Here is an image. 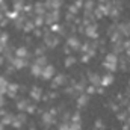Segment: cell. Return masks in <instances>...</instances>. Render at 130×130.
<instances>
[{
    "label": "cell",
    "mask_w": 130,
    "mask_h": 130,
    "mask_svg": "<svg viewBox=\"0 0 130 130\" xmlns=\"http://www.w3.org/2000/svg\"><path fill=\"white\" fill-rule=\"evenodd\" d=\"M17 58H29V52H27V48L26 47H18L17 50H15V53H14Z\"/></svg>",
    "instance_id": "4fadbf2b"
},
{
    "label": "cell",
    "mask_w": 130,
    "mask_h": 130,
    "mask_svg": "<svg viewBox=\"0 0 130 130\" xmlns=\"http://www.w3.org/2000/svg\"><path fill=\"white\" fill-rule=\"evenodd\" d=\"M5 45H6V44H5V42H2V41H0V53H2V52H3V50H5Z\"/></svg>",
    "instance_id": "f546056e"
},
{
    "label": "cell",
    "mask_w": 130,
    "mask_h": 130,
    "mask_svg": "<svg viewBox=\"0 0 130 130\" xmlns=\"http://www.w3.org/2000/svg\"><path fill=\"white\" fill-rule=\"evenodd\" d=\"M24 0H14V11H20V9H24Z\"/></svg>",
    "instance_id": "44dd1931"
},
{
    "label": "cell",
    "mask_w": 130,
    "mask_h": 130,
    "mask_svg": "<svg viewBox=\"0 0 130 130\" xmlns=\"http://www.w3.org/2000/svg\"><path fill=\"white\" fill-rule=\"evenodd\" d=\"M73 121H80V115L79 113H74L73 115Z\"/></svg>",
    "instance_id": "f1b7e54d"
},
{
    "label": "cell",
    "mask_w": 130,
    "mask_h": 130,
    "mask_svg": "<svg viewBox=\"0 0 130 130\" xmlns=\"http://www.w3.org/2000/svg\"><path fill=\"white\" fill-rule=\"evenodd\" d=\"M104 68L109 70L110 73L118 68V56H117L115 53H109V55L106 56V59H104Z\"/></svg>",
    "instance_id": "6da1fadb"
},
{
    "label": "cell",
    "mask_w": 130,
    "mask_h": 130,
    "mask_svg": "<svg viewBox=\"0 0 130 130\" xmlns=\"http://www.w3.org/2000/svg\"><path fill=\"white\" fill-rule=\"evenodd\" d=\"M33 27H35V23H32V21H29V23L24 24V30H27V32L33 30Z\"/></svg>",
    "instance_id": "484cf974"
},
{
    "label": "cell",
    "mask_w": 130,
    "mask_h": 130,
    "mask_svg": "<svg viewBox=\"0 0 130 130\" xmlns=\"http://www.w3.org/2000/svg\"><path fill=\"white\" fill-rule=\"evenodd\" d=\"M24 121H26V115H24V113H17V117H14L12 126H14V127H20Z\"/></svg>",
    "instance_id": "30bf717a"
},
{
    "label": "cell",
    "mask_w": 130,
    "mask_h": 130,
    "mask_svg": "<svg viewBox=\"0 0 130 130\" xmlns=\"http://www.w3.org/2000/svg\"><path fill=\"white\" fill-rule=\"evenodd\" d=\"M44 12H45V3H41V2L35 3V14L36 15H44Z\"/></svg>",
    "instance_id": "2e32d148"
},
{
    "label": "cell",
    "mask_w": 130,
    "mask_h": 130,
    "mask_svg": "<svg viewBox=\"0 0 130 130\" xmlns=\"http://www.w3.org/2000/svg\"><path fill=\"white\" fill-rule=\"evenodd\" d=\"M44 42H45V45L48 48H55L59 44V36L55 35V33H52V32H47L44 35Z\"/></svg>",
    "instance_id": "7a4b0ae2"
},
{
    "label": "cell",
    "mask_w": 130,
    "mask_h": 130,
    "mask_svg": "<svg viewBox=\"0 0 130 130\" xmlns=\"http://www.w3.org/2000/svg\"><path fill=\"white\" fill-rule=\"evenodd\" d=\"M76 62H77V59H76L74 56H70V58L65 59V65H67V67H71V65L76 64Z\"/></svg>",
    "instance_id": "cb8c5ba5"
},
{
    "label": "cell",
    "mask_w": 130,
    "mask_h": 130,
    "mask_svg": "<svg viewBox=\"0 0 130 130\" xmlns=\"http://www.w3.org/2000/svg\"><path fill=\"white\" fill-rule=\"evenodd\" d=\"M11 62H12V67H14L15 70H21V68H24V67L27 65V59H26V58H17V56H15Z\"/></svg>",
    "instance_id": "8992f818"
},
{
    "label": "cell",
    "mask_w": 130,
    "mask_h": 130,
    "mask_svg": "<svg viewBox=\"0 0 130 130\" xmlns=\"http://www.w3.org/2000/svg\"><path fill=\"white\" fill-rule=\"evenodd\" d=\"M113 82V74L112 73H107V74H104L103 77H101V86H107V85H110Z\"/></svg>",
    "instance_id": "5bb4252c"
},
{
    "label": "cell",
    "mask_w": 130,
    "mask_h": 130,
    "mask_svg": "<svg viewBox=\"0 0 130 130\" xmlns=\"http://www.w3.org/2000/svg\"><path fill=\"white\" fill-rule=\"evenodd\" d=\"M88 80L92 86H101V77L95 73H89L88 74Z\"/></svg>",
    "instance_id": "52a82bcc"
},
{
    "label": "cell",
    "mask_w": 130,
    "mask_h": 130,
    "mask_svg": "<svg viewBox=\"0 0 130 130\" xmlns=\"http://www.w3.org/2000/svg\"><path fill=\"white\" fill-rule=\"evenodd\" d=\"M29 104H30V101H29V100H21V101H18V104H17V107H18L20 110H26Z\"/></svg>",
    "instance_id": "ffe728a7"
},
{
    "label": "cell",
    "mask_w": 130,
    "mask_h": 130,
    "mask_svg": "<svg viewBox=\"0 0 130 130\" xmlns=\"http://www.w3.org/2000/svg\"><path fill=\"white\" fill-rule=\"evenodd\" d=\"M101 2H104V0H101Z\"/></svg>",
    "instance_id": "4dcf8cb0"
},
{
    "label": "cell",
    "mask_w": 130,
    "mask_h": 130,
    "mask_svg": "<svg viewBox=\"0 0 130 130\" xmlns=\"http://www.w3.org/2000/svg\"><path fill=\"white\" fill-rule=\"evenodd\" d=\"M44 23V15H36L35 18V26H41Z\"/></svg>",
    "instance_id": "d4e9b609"
},
{
    "label": "cell",
    "mask_w": 130,
    "mask_h": 130,
    "mask_svg": "<svg viewBox=\"0 0 130 130\" xmlns=\"http://www.w3.org/2000/svg\"><path fill=\"white\" fill-rule=\"evenodd\" d=\"M42 68H44V67H39V65H36L35 62H33L32 67H30V71H32L33 76H39V77H41V74H42Z\"/></svg>",
    "instance_id": "ac0fdd59"
},
{
    "label": "cell",
    "mask_w": 130,
    "mask_h": 130,
    "mask_svg": "<svg viewBox=\"0 0 130 130\" xmlns=\"http://www.w3.org/2000/svg\"><path fill=\"white\" fill-rule=\"evenodd\" d=\"M94 91H95V86H92V85H91V86H88V88H86V92H88V94H92V92H94Z\"/></svg>",
    "instance_id": "83f0119b"
},
{
    "label": "cell",
    "mask_w": 130,
    "mask_h": 130,
    "mask_svg": "<svg viewBox=\"0 0 130 130\" xmlns=\"http://www.w3.org/2000/svg\"><path fill=\"white\" fill-rule=\"evenodd\" d=\"M17 92H18V85L17 83H9L8 85V91H6V94L9 95V97H17Z\"/></svg>",
    "instance_id": "8fae6325"
},
{
    "label": "cell",
    "mask_w": 130,
    "mask_h": 130,
    "mask_svg": "<svg viewBox=\"0 0 130 130\" xmlns=\"http://www.w3.org/2000/svg\"><path fill=\"white\" fill-rule=\"evenodd\" d=\"M55 115H56V110H50V112L42 113V123L45 126H53L55 124Z\"/></svg>",
    "instance_id": "277c9868"
},
{
    "label": "cell",
    "mask_w": 130,
    "mask_h": 130,
    "mask_svg": "<svg viewBox=\"0 0 130 130\" xmlns=\"http://www.w3.org/2000/svg\"><path fill=\"white\" fill-rule=\"evenodd\" d=\"M12 121H14L12 113H9V112H2V124H3V126H8V124H11Z\"/></svg>",
    "instance_id": "7c38bea8"
},
{
    "label": "cell",
    "mask_w": 130,
    "mask_h": 130,
    "mask_svg": "<svg viewBox=\"0 0 130 130\" xmlns=\"http://www.w3.org/2000/svg\"><path fill=\"white\" fill-rule=\"evenodd\" d=\"M59 20V12H58V9H53L52 12H48L47 15H44V23H47V24H53V23H56Z\"/></svg>",
    "instance_id": "3957f363"
},
{
    "label": "cell",
    "mask_w": 130,
    "mask_h": 130,
    "mask_svg": "<svg viewBox=\"0 0 130 130\" xmlns=\"http://www.w3.org/2000/svg\"><path fill=\"white\" fill-rule=\"evenodd\" d=\"M53 74H55V67L47 64L44 68H42V74H41V77H42V79H45V80H48V79H52V77H53Z\"/></svg>",
    "instance_id": "5b68a950"
},
{
    "label": "cell",
    "mask_w": 130,
    "mask_h": 130,
    "mask_svg": "<svg viewBox=\"0 0 130 130\" xmlns=\"http://www.w3.org/2000/svg\"><path fill=\"white\" fill-rule=\"evenodd\" d=\"M86 35L88 36H91V38H97V26L95 24H88V27H86Z\"/></svg>",
    "instance_id": "9a60e30c"
},
{
    "label": "cell",
    "mask_w": 130,
    "mask_h": 130,
    "mask_svg": "<svg viewBox=\"0 0 130 130\" xmlns=\"http://www.w3.org/2000/svg\"><path fill=\"white\" fill-rule=\"evenodd\" d=\"M30 97L33 98V100H41V89L39 88H32V91H30Z\"/></svg>",
    "instance_id": "d6986e66"
},
{
    "label": "cell",
    "mask_w": 130,
    "mask_h": 130,
    "mask_svg": "<svg viewBox=\"0 0 130 130\" xmlns=\"http://www.w3.org/2000/svg\"><path fill=\"white\" fill-rule=\"evenodd\" d=\"M35 64L39 65V67H45V65H47V59H45V56H38V58L35 59Z\"/></svg>",
    "instance_id": "7402d4cb"
},
{
    "label": "cell",
    "mask_w": 130,
    "mask_h": 130,
    "mask_svg": "<svg viewBox=\"0 0 130 130\" xmlns=\"http://www.w3.org/2000/svg\"><path fill=\"white\" fill-rule=\"evenodd\" d=\"M65 82H67V77H65L64 74H58V76L53 79V82H52V88L62 86V85H65Z\"/></svg>",
    "instance_id": "ba28073f"
},
{
    "label": "cell",
    "mask_w": 130,
    "mask_h": 130,
    "mask_svg": "<svg viewBox=\"0 0 130 130\" xmlns=\"http://www.w3.org/2000/svg\"><path fill=\"white\" fill-rule=\"evenodd\" d=\"M67 45H68V47H71L73 50H79V48H80V39H79V38H76V36H71V38H68Z\"/></svg>",
    "instance_id": "9c48e42d"
},
{
    "label": "cell",
    "mask_w": 130,
    "mask_h": 130,
    "mask_svg": "<svg viewBox=\"0 0 130 130\" xmlns=\"http://www.w3.org/2000/svg\"><path fill=\"white\" fill-rule=\"evenodd\" d=\"M70 130H82L80 121H73V123H70Z\"/></svg>",
    "instance_id": "603a6c76"
},
{
    "label": "cell",
    "mask_w": 130,
    "mask_h": 130,
    "mask_svg": "<svg viewBox=\"0 0 130 130\" xmlns=\"http://www.w3.org/2000/svg\"><path fill=\"white\" fill-rule=\"evenodd\" d=\"M59 130H70V123H62L59 126Z\"/></svg>",
    "instance_id": "4316f807"
},
{
    "label": "cell",
    "mask_w": 130,
    "mask_h": 130,
    "mask_svg": "<svg viewBox=\"0 0 130 130\" xmlns=\"http://www.w3.org/2000/svg\"><path fill=\"white\" fill-rule=\"evenodd\" d=\"M88 100H89V95L88 94H82L80 97L77 98V107H83L88 104Z\"/></svg>",
    "instance_id": "e0dca14e"
}]
</instances>
